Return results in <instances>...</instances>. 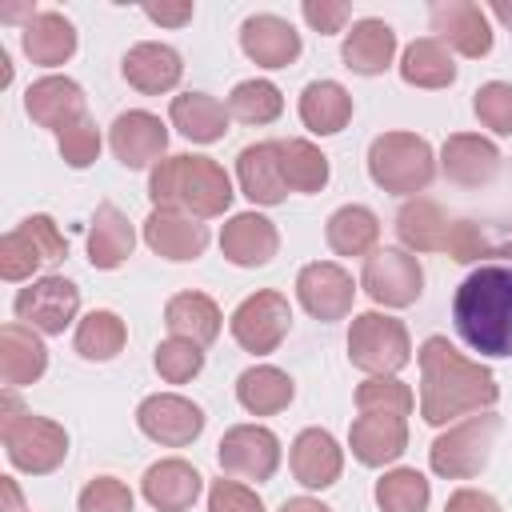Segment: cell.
I'll use <instances>...</instances> for the list:
<instances>
[{"mask_svg": "<svg viewBox=\"0 0 512 512\" xmlns=\"http://www.w3.org/2000/svg\"><path fill=\"white\" fill-rule=\"evenodd\" d=\"M416 360H420V416L432 428H444L456 416L488 412L500 400L496 376L480 360H468L448 336H428Z\"/></svg>", "mask_w": 512, "mask_h": 512, "instance_id": "cell-1", "label": "cell"}, {"mask_svg": "<svg viewBox=\"0 0 512 512\" xmlns=\"http://www.w3.org/2000/svg\"><path fill=\"white\" fill-rule=\"evenodd\" d=\"M460 340L480 356H512V264H480L452 296Z\"/></svg>", "mask_w": 512, "mask_h": 512, "instance_id": "cell-2", "label": "cell"}, {"mask_svg": "<svg viewBox=\"0 0 512 512\" xmlns=\"http://www.w3.org/2000/svg\"><path fill=\"white\" fill-rule=\"evenodd\" d=\"M232 176L212 156H164L148 176V200L152 208L180 212L192 220H216L232 204Z\"/></svg>", "mask_w": 512, "mask_h": 512, "instance_id": "cell-3", "label": "cell"}, {"mask_svg": "<svg viewBox=\"0 0 512 512\" xmlns=\"http://www.w3.org/2000/svg\"><path fill=\"white\" fill-rule=\"evenodd\" d=\"M0 440H4L8 464L28 476H48L68 456V432L48 416L28 412L16 388H4L0 396Z\"/></svg>", "mask_w": 512, "mask_h": 512, "instance_id": "cell-4", "label": "cell"}, {"mask_svg": "<svg viewBox=\"0 0 512 512\" xmlns=\"http://www.w3.org/2000/svg\"><path fill=\"white\" fill-rule=\"evenodd\" d=\"M368 176L392 196H416L436 176V152L416 132H380L368 144Z\"/></svg>", "mask_w": 512, "mask_h": 512, "instance_id": "cell-5", "label": "cell"}, {"mask_svg": "<svg viewBox=\"0 0 512 512\" xmlns=\"http://www.w3.org/2000/svg\"><path fill=\"white\" fill-rule=\"evenodd\" d=\"M500 424L504 420L496 412H476V416L452 424L448 432H440L432 440V448H428L432 472L444 476V480H472L488 464L492 444L500 436Z\"/></svg>", "mask_w": 512, "mask_h": 512, "instance_id": "cell-6", "label": "cell"}, {"mask_svg": "<svg viewBox=\"0 0 512 512\" xmlns=\"http://www.w3.org/2000/svg\"><path fill=\"white\" fill-rule=\"evenodd\" d=\"M348 360L368 376H396L412 360V336L404 320L384 312H360L348 328Z\"/></svg>", "mask_w": 512, "mask_h": 512, "instance_id": "cell-7", "label": "cell"}, {"mask_svg": "<svg viewBox=\"0 0 512 512\" xmlns=\"http://www.w3.org/2000/svg\"><path fill=\"white\" fill-rule=\"evenodd\" d=\"M68 256V240L60 236L56 220L36 212V216H24L20 228L4 232L0 240V276L8 284H20V280H32L40 268H52Z\"/></svg>", "mask_w": 512, "mask_h": 512, "instance_id": "cell-8", "label": "cell"}, {"mask_svg": "<svg viewBox=\"0 0 512 512\" xmlns=\"http://www.w3.org/2000/svg\"><path fill=\"white\" fill-rule=\"evenodd\" d=\"M228 328H232V340L252 352V356H268L284 344V336L292 332V304L284 292H252L236 304V312L228 316Z\"/></svg>", "mask_w": 512, "mask_h": 512, "instance_id": "cell-9", "label": "cell"}, {"mask_svg": "<svg viewBox=\"0 0 512 512\" xmlns=\"http://www.w3.org/2000/svg\"><path fill=\"white\" fill-rule=\"evenodd\" d=\"M360 288L384 308H408L424 292V268L408 248H376L364 260Z\"/></svg>", "mask_w": 512, "mask_h": 512, "instance_id": "cell-10", "label": "cell"}, {"mask_svg": "<svg viewBox=\"0 0 512 512\" xmlns=\"http://www.w3.org/2000/svg\"><path fill=\"white\" fill-rule=\"evenodd\" d=\"M216 460L228 476L264 484L280 468V436L264 424H232L216 444Z\"/></svg>", "mask_w": 512, "mask_h": 512, "instance_id": "cell-11", "label": "cell"}, {"mask_svg": "<svg viewBox=\"0 0 512 512\" xmlns=\"http://www.w3.org/2000/svg\"><path fill=\"white\" fill-rule=\"evenodd\" d=\"M12 312L28 328H36L44 336H60L76 320V312H80V288L72 280H64V276L28 280V288L16 292Z\"/></svg>", "mask_w": 512, "mask_h": 512, "instance_id": "cell-12", "label": "cell"}, {"mask_svg": "<svg viewBox=\"0 0 512 512\" xmlns=\"http://www.w3.org/2000/svg\"><path fill=\"white\" fill-rule=\"evenodd\" d=\"M296 300L312 320H344L356 300V280L336 260H312L296 272Z\"/></svg>", "mask_w": 512, "mask_h": 512, "instance_id": "cell-13", "label": "cell"}, {"mask_svg": "<svg viewBox=\"0 0 512 512\" xmlns=\"http://www.w3.org/2000/svg\"><path fill=\"white\" fill-rule=\"evenodd\" d=\"M136 428L148 440L164 444V448H184V444H192L204 432V408L192 404L180 392H156V396H144L140 400Z\"/></svg>", "mask_w": 512, "mask_h": 512, "instance_id": "cell-14", "label": "cell"}, {"mask_svg": "<svg viewBox=\"0 0 512 512\" xmlns=\"http://www.w3.org/2000/svg\"><path fill=\"white\" fill-rule=\"evenodd\" d=\"M428 24L448 52H460L468 60H480L492 52V20L472 0H436L428 8Z\"/></svg>", "mask_w": 512, "mask_h": 512, "instance_id": "cell-15", "label": "cell"}, {"mask_svg": "<svg viewBox=\"0 0 512 512\" xmlns=\"http://www.w3.org/2000/svg\"><path fill=\"white\" fill-rule=\"evenodd\" d=\"M108 148L112 156L124 164V168H156L164 148H168V128L156 112H144V108H128L112 120L108 128Z\"/></svg>", "mask_w": 512, "mask_h": 512, "instance_id": "cell-16", "label": "cell"}, {"mask_svg": "<svg viewBox=\"0 0 512 512\" xmlns=\"http://www.w3.org/2000/svg\"><path fill=\"white\" fill-rule=\"evenodd\" d=\"M240 48L260 68H288V64L300 60V48L304 44H300V32L284 16L256 12V16H248L240 24Z\"/></svg>", "mask_w": 512, "mask_h": 512, "instance_id": "cell-17", "label": "cell"}, {"mask_svg": "<svg viewBox=\"0 0 512 512\" xmlns=\"http://www.w3.org/2000/svg\"><path fill=\"white\" fill-rule=\"evenodd\" d=\"M440 172L452 184L480 188V184L496 180V172H500V148L488 136H480V132H452L440 144Z\"/></svg>", "mask_w": 512, "mask_h": 512, "instance_id": "cell-18", "label": "cell"}, {"mask_svg": "<svg viewBox=\"0 0 512 512\" xmlns=\"http://www.w3.org/2000/svg\"><path fill=\"white\" fill-rule=\"evenodd\" d=\"M24 112L32 116V124L52 128L56 136L76 124L80 116H88L84 108V88L72 76H40L36 84H28L24 92Z\"/></svg>", "mask_w": 512, "mask_h": 512, "instance_id": "cell-19", "label": "cell"}, {"mask_svg": "<svg viewBox=\"0 0 512 512\" xmlns=\"http://www.w3.org/2000/svg\"><path fill=\"white\" fill-rule=\"evenodd\" d=\"M220 252L236 268H264L280 252V232L260 212H236L220 228Z\"/></svg>", "mask_w": 512, "mask_h": 512, "instance_id": "cell-20", "label": "cell"}, {"mask_svg": "<svg viewBox=\"0 0 512 512\" xmlns=\"http://www.w3.org/2000/svg\"><path fill=\"white\" fill-rule=\"evenodd\" d=\"M120 72L124 80L144 92V96H160V92H172L184 76V60L172 44H160V40H140L124 52L120 60Z\"/></svg>", "mask_w": 512, "mask_h": 512, "instance_id": "cell-21", "label": "cell"}, {"mask_svg": "<svg viewBox=\"0 0 512 512\" xmlns=\"http://www.w3.org/2000/svg\"><path fill=\"white\" fill-rule=\"evenodd\" d=\"M348 448L364 468H384L404 456L408 448V420L404 416H380V412H360L348 432Z\"/></svg>", "mask_w": 512, "mask_h": 512, "instance_id": "cell-22", "label": "cell"}, {"mask_svg": "<svg viewBox=\"0 0 512 512\" xmlns=\"http://www.w3.org/2000/svg\"><path fill=\"white\" fill-rule=\"evenodd\" d=\"M140 492L144 500L156 508V512H184L200 500L204 492V476L180 460V456H168V460H156L148 464V472L140 476Z\"/></svg>", "mask_w": 512, "mask_h": 512, "instance_id": "cell-23", "label": "cell"}, {"mask_svg": "<svg viewBox=\"0 0 512 512\" xmlns=\"http://www.w3.org/2000/svg\"><path fill=\"white\" fill-rule=\"evenodd\" d=\"M236 184L252 204H284L288 184L280 172V140H256L236 156Z\"/></svg>", "mask_w": 512, "mask_h": 512, "instance_id": "cell-24", "label": "cell"}, {"mask_svg": "<svg viewBox=\"0 0 512 512\" xmlns=\"http://www.w3.org/2000/svg\"><path fill=\"white\" fill-rule=\"evenodd\" d=\"M144 244L156 256H164V260L188 264V260L204 256V248H208V224L204 220H192V216H180V212L152 208L148 220H144Z\"/></svg>", "mask_w": 512, "mask_h": 512, "instance_id": "cell-25", "label": "cell"}, {"mask_svg": "<svg viewBox=\"0 0 512 512\" xmlns=\"http://www.w3.org/2000/svg\"><path fill=\"white\" fill-rule=\"evenodd\" d=\"M288 464H292L296 484H304V488H332L340 480V472H344V448L336 444V436L328 428H304L292 440Z\"/></svg>", "mask_w": 512, "mask_h": 512, "instance_id": "cell-26", "label": "cell"}, {"mask_svg": "<svg viewBox=\"0 0 512 512\" xmlns=\"http://www.w3.org/2000/svg\"><path fill=\"white\" fill-rule=\"evenodd\" d=\"M340 60L356 76H380V72H388L392 60H396V32H392V24H384L376 16L356 20L352 32H344Z\"/></svg>", "mask_w": 512, "mask_h": 512, "instance_id": "cell-27", "label": "cell"}, {"mask_svg": "<svg viewBox=\"0 0 512 512\" xmlns=\"http://www.w3.org/2000/svg\"><path fill=\"white\" fill-rule=\"evenodd\" d=\"M48 372V348L36 328L4 324L0 328V380L4 388H28Z\"/></svg>", "mask_w": 512, "mask_h": 512, "instance_id": "cell-28", "label": "cell"}, {"mask_svg": "<svg viewBox=\"0 0 512 512\" xmlns=\"http://www.w3.org/2000/svg\"><path fill=\"white\" fill-rule=\"evenodd\" d=\"M456 220L424 196H412L400 204L396 212V236L408 252H448V236H452Z\"/></svg>", "mask_w": 512, "mask_h": 512, "instance_id": "cell-29", "label": "cell"}, {"mask_svg": "<svg viewBox=\"0 0 512 512\" xmlns=\"http://www.w3.org/2000/svg\"><path fill=\"white\" fill-rule=\"evenodd\" d=\"M20 48L32 64L56 68V64L72 60V52H76V24L64 12H36L20 28Z\"/></svg>", "mask_w": 512, "mask_h": 512, "instance_id": "cell-30", "label": "cell"}, {"mask_svg": "<svg viewBox=\"0 0 512 512\" xmlns=\"http://www.w3.org/2000/svg\"><path fill=\"white\" fill-rule=\"evenodd\" d=\"M168 120H172V128L184 140H192V144H216V140H224L232 116H228V104H220L208 92H180L168 104Z\"/></svg>", "mask_w": 512, "mask_h": 512, "instance_id": "cell-31", "label": "cell"}, {"mask_svg": "<svg viewBox=\"0 0 512 512\" xmlns=\"http://www.w3.org/2000/svg\"><path fill=\"white\" fill-rule=\"evenodd\" d=\"M132 248H136V232H132L128 216L116 204H100L92 212V224H88V260H92V268L112 272L132 256Z\"/></svg>", "mask_w": 512, "mask_h": 512, "instance_id": "cell-32", "label": "cell"}, {"mask_svg": "<svg viewBox=\"0 0 512 512\" xmlns=\"http://www.w3.org/2000/svg\"><path fill=\"white\" fill-rule=\"evenodd\" d=\"M164 324L172 336L180 340H192L200 348H208L220 328H224V316H220V304L204 292H176L168 304H164Z\"/></svg>", "mask_w": 512, "mask_h": 512, "instance_id": "cell-33", "label": "cell"}, {"mask_svg": "<svg viewBox=\"0 0 512 512\" xmlns=\"http://www.w3.org/2000/svg\"><path fill=\"white\" fill-rule=\"evenodd\" d=\"M292 396H296V384L276 364H252L236 376V400L252 416H276L292 404Z\"/></svg>", "mask_w": 512, "mask_h": 512, "instance_id": "cell-34", "label": "cell"}, {"mask_svg": "<svg viewBox=\"0 0 512 512\" xmlns=\"http://www.w3.org/2000/svg\"><path fill=\"white\" fill-rule=\"evenodd\" d=\"M324 240L336 256H372L380 244V216L368 204H340L328 224H324Z\"/></svg>", "mask_w": 512, "mask_h": 512, "instance_id": "cell-35", "label": "cell"}, {"mask_svg": "<svg viewBox=\"0 0 512 512\" xmlns=\"http://www.w3.org/2000/svg\"><path fill=\"white\" fill-rule=\"evenodd\" d=\"M300 124L316 136H336L352 120V96L340 80H312L300 92Z\"/></svg>", "mask_w": 512, "mask_h": 512, "instance_id": "cell-36", "label": "cell"}, {"mask_svg": "<svg viewBox=\"0 0 512 512\" xmlns=\"http://www.w3.org/2000/svg\"><path fill=\"white\" fill-rule=\"evenodd\" d=\"M400 80L412 88H448L456 80V60L436 36H420L400 56Z\"/></svg>", "mask_w": 512, "mask_h": 512, "instance_id": "cell-37", "label": "cell"}, {"mask_svg": "<svg viewBox=\"0 0 512 512\" xmlns=\"http://www.w3.org/2000/svg\"><path fill=\"white\" fill-rule=\"evenodd\" d=\"M72 344H76V352H80L84 360H96V364L116 360V356L124 352V344H128V324H124L112 308H92V312L76 324Z\"/></svg>", "mask_w": 512, "mask_h": 512, "instance_id": "cell-38", "label": "cell"}, {"mask_svg": "<svg viewBox=\"0 0 512 512\" xmlns=\"http://www.w3.org/2000/svg\"><path fill=\"white\" fill-rule=\"evenodd\" d=\"M280 172L288 192H320L328 184V156L312 140H280Z\"/></svg>", "mask_w": 512, "mask_h": 512, "instance_id": "cell-39", "label": "cell"}, {"mask_svg": "<svg viewBox=\"0 0 512 512\" xmlns=\"http://www.w3.org/2000/svg\"><path fill=\"white\" fill-rule=\"evenodd\" d=\"M284 112V96L272 80H240L228 92V116L240 124H272Z\"/></svg>", "mask_w": 512, "mask_h": 512, "instance_id": "cell-40", "label": "cell"}, {"mask_svg": "<svg viewBox=\"0 0 512 512\" xmlns=\"http://www.w3.org/2000/svg\"><path fill=\"white\" fill-rule=\"evenodd\" d=\"M428 500H432V484L416 468H392L376 480L380 512H424Z\"/></svg>", "mask_w": 512, "mask_h": 512, "instance_id": "cell-41", "label": "cell"}, {"mask_svg": "<svg viewBox=\"0 0 512 512\" xmlns=\"http://www.w3.org/2000/svg\"><path fill=\"white\" fill-rule=\"evenodd\" d=\"M416 404L412 388L400 376H368L356 388V408L360 412H380V416H408Z\"/></svg>", "mask_w": 512, "mask_h": 512, "instance_id": "cell-42", "label": "cell"}, {"mask_svg": "<svg viewBox=\"0 0 512 512\" xmlns=\"http://www.w3.org/2000/svg\"><path fill=\"white\" fill-rule=\"evenodd\" d=\"M160 380L168 384H188L200 368H204V348L192 344V340H180V336H168L156 344V356H152Z\"/></svg>", "mask_w": 512, "mask_h": 512, "instance_id": "cell-43", "label": "cell"}, {"mask_svg": "<svg viewBox=\"0 0 512 512\" xmlns=\"http://www.w3.org/2000/svg\"><path fill=\"white\" fill-rule=\"evenodd\" d=\"M472 112L496 136H512V84H504V80L480 84L472 96Z\"/></svg>", "mask_w": 512, "mask_h": 512, "instance_id": "cell-44", "label": "cell"}, {"mask_svg": "<svg viewBox=\"0 0 512 512\" xmlns=\"http://www.w3.org/2000/svg\"><path fill=\"white\" fill-rule=\"evenodd\" d=\"M56 144H60V156H64L68 168H88V164H96L104 140H100L96 120H92V116H80L76 124H68V128L56 136Z\"/></svg>", "mask_w": 512, "mask_h": 512, "instance_id": "cell-45", "label": "cell"}, {"mask_svg": "<svg viewBox=\"0 0 512 512\" xmlns=\"http://www.w3.org/2000/svg\"><path fill=\"white\" fill-rule=\"evenodd\" d=\"M80 512H136V496L124 480L116 476H96L84 484L80 500H76Z\"/></svg>", "mask_w": 512, "mask_h": 512, "instance_id": "cell-46", "label": "cell"}, {"mask_svg": "<svg viewBox=\"0 0 512 512\" xmlns=\"http://www.w3.org/2000/svg\"><path fill=\"white\" fill-rule=\"evenodd\" d=\"M208 512H264V504L244 480H216L208 488Z\"/></svg>", "mask_w": 512, "mask_h": 512, "instance_id": "cell-47", "label": "cell"}, {"mask_svg": "<svg viewBox=\"0 0 512 512\" xmlns=\"http://www.w3.org/2000/svg\"><path fill=\"white\" fill-rule=\"evenodd\" d=\"M448 256L456 264H476L484 256H492V240L484 236V228H476L472 220H456L452 236H448Z\"/></svg>", "mask_w": 512, "mask_h": 512, "instance_id": "cell-48", "label": "cell"}, {"mask_svg": "<svg viewBox=\"0 0 512 512\" xmlns=\"http://www.w3.org/2000/svg\"><path fill=\"white\" fill-rule=\"evenodd\" d=\"M300 12H304V20H308V28H316L320 36H332V32H340V28L348 24L352 4H348V0H304Z\"/></svg>", "mask_w": 512, "mask_h": 512, "instance_id": "cell-49", "label": "cell"}, {"mask_svg": "<svg viewBox=\"0 0 512 512\" xmlns=\"http://www.w3.org/2000/svg\"><path fill=\"white\" fill-rule=\"evenodd\" d=\"M444 512H504V508H500V500H496L492 492H484V488H456V492L448 496Z\"/></svg>", "mask_w": 512, "mask_h": 512, "instance_id": "cell-50", "label": "cell"}, {"mask_svg": "<svg viewBox=\"0 0 512 512\" xmlns=\"http://www.w3.org/2000/svg\"><path fill=\"white\" fill-rule=\"evenodd\" d=\"M192 0H180V4H144V16L152 24H164V28H184L192 20Z\"/></svg>", "mask_w": 512, "mask_h": 512, "instance_id": "cell-51", "label": "cell"}, {"mask_svg": "<svg viewBox=\"0 0 512 512\" xmlns=\"http://www.w3.org/2000/svg\"><path fill=\"white\" fill-rule=\"evenodd\" d=\"M0 492H4V508L0 512H24V500H20V484L12 476H0Z\"/></svg>", "mask_w": 512, "mask_h": 512, "instance_id": "cell-52", "label": "cell"}, {"mask_svg": "<svg viewBox=\"0 0 512 512\" xmlns=\"http://www.w3.org/2000/svg\"><path fill=\"white\" fill-rule=\"evenodd\" d=\"M276 512H332V508L320 504V500H312V496H292V500H284Z\"/></svg>", "mask_w": 512, "mask_h": 512, "instance_id": "cell-53", "label": "cell"}, {"mask_svg": "<svg viewBox=\"0 0 512 512\" xmlns=\"http://www.w3.org/2000/svg\"><path fill=\"white\" fill-rule=\"evenodd\" d=\"M492 256H504V260L512 264V232H504V236L492 244Z\"/></svg>", "mask_w": 512, "mask_h": 512, "instance_id": "cell-54", "label": "cell"}, {"mask_svg": "<svg viewBox=\"0 0 512 512\" xmlns=\"http://www.w3.org/2000/svg\"><path fill=\"white\" fill-rule=\"evenodd\" d=\"M492 16L512 32V4H504V0H500V4H492Z\"/></svg>", "mask_w": 512, "mask_h": 512, "instance_id": "cell-55", "label": "cell"}]
</instances>
